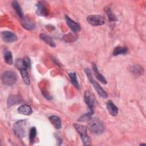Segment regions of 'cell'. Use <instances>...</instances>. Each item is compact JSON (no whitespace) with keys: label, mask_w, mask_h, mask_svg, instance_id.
<instances>
[{"label":"cell","mask_w":146,"mask_h":146,"mask_svg":"<svg viewBox=\"0 0 146 146\" xmlns=\"http://www.w3.org/2000/svg\"><path fill=\"white\" fill-rule=\"evenodd\" d=\"M88 128L92 133L100 135L104 131L105 127L103 123L99 118L91 117L88 120Z\"/></svg>","instance_id":"6da1fadb"},{"label":"cell","mask_w":146,"mask_h":146,"mask_svg":"<svg viewBox=\"0 0 146 146\" xmlns=\"http://www.w3.org/2000/svg\"><path fill=\"white\" fill-rule=\"evenodd\" d=\"M28 126L27 120H19L14 123L13 131L17 137L19 138L25 137L27 135Z\"/></svg>","instance_id":"7a4b0ae2"},{"label":"cell","mask_w":146,"mask_h":146,"mask_svg":"<svg viewBox=\"0 0 146 146\" xmlns=\"http://www.w3.org/2000/svg\"><path fill=\"white\" fill-rule=\"evenodd\" d=\"M87 76V78L88 80L90 81V83L92 84L93 86V87L98 93V94L101 96L103 98H107V93L106 92V91L100 86V84L94 80L92 75L91 74V71L89 68H86L84 70Z\"/></svg>","instance_id":"3957f363"},{"label":"cell","mask_w":146,"mask_h":146,"mask_svg":"<svg viewBox=\"0 0 146 146\" xmlns=\"http://www.w3.org/2000/svg\"><path fill=\"white\" fill-rule=\"evenodd\" d=\"M74 126L78 133L79 134L81 140L84 145H87L90 144V139L87 135V128L83 125L78 123H75Z\"/></svg>","instance_id":"277c9868"},{"label":"cell","mask_w":146,"mask_h":146,"mask_svg":"<svg viewBox=\"0 0 146 146\" xmlns=\"http://www.w3.org/2000/svg\"><path fill=\"white\" fill-rule=\"evenodd\" d=\"M2 83L6 86H11L15 83L17 80L16 73L11 70L5 71L2 75L1 78Z\"/></svg>","instance_id":"5b68a950"},{"label":"cell","mask_w":146,"mask_h":146,"mask_svg":"<svg viewBox=\"0 0 146 146\" xmlns=\"http://www.w3.org/2000/svg\"><path fill=\"white\" fill-rule=\"evenodd\" d=\"M36 14L40 17H46L49 14V7L47 2L38 1L36 3Z\"/></svg>","instance_id":"8992f818"},{"label":"cell","mask_w":146,"mask_h":146,"mask_svg":"<svg viewBox=\"0 0 146 146\" xmlns=\"http://www.w3.org/2000/svg\"><path fill=\"white\" fill-rule=\"evenodd\" d=\"M15 66L18 68V69L19 70L21 75L22 76V79L24 81L25 83L27 86L30 85V78L27 71V68L23 65L22 59H17L15 62Z\"/></svg>","instance_id":"52a82bcc"},{"label":"cell","mask_w":146,"mask_h":146,"mask_svg":"<svg viewBox=\"0 0 146 146\" xmlns=\"http://www.w3.org/2000/svg\"><path fill=\"white\" fill-rule=\"evenodd\" d=\"M84 100L89 108V111L94 112V107L96 104V98L94 95L89 91H86L84 92Z\"/></svg>","instance_id":"ba28073f"},{"label":"cell","mask_w":146,"mask_h":146,"mask_svg":"<svg viewBox=\"0 0 146 146\" xmlns=\"http://www.w3.org/2000/svg\"><path fill=\"white\" fill-rule=\"evenodd\" d=\"M87 21L93 26H101L104 24V18L100 15H90L87 17Z\"/></svg>","instance_id":"9c48e42d"},{"label":"cell","mask_w":146,"mask_h":146,"mask_svg":"<svg viewBox=\"0 0 146 146\" xmlns=\"http://www.w3.org/2000/svg\"><path fill=\"white\" fill-rule=\"evenodd\" d=\"M1 35L2 40L6 43L14 42L18 39L17 36L14 33L9 31H2L1 34Z\"/></svg>","instance_id":"30bf717a"},{"label":"cell","mask_w":146,"mask_h":146,"mask_svg":"<svg viewBox=\"0 0 146 146\" xmlns=\"http://www.w3.org/2000/svg\"><path fill=\"white\" fill-rule=\"evenodd\" d=\"M64 18H65V21L67 23V25L72 31L75 33H77L80 30V27L77 22L71 19L70 17H69L66 15H65Z\"/></svg>","instance_id":"8fae6325"},{"label":"cell","mask_w":146,"mask_h":146,"mask_svg":"<svg viewBox=\"0 0 146 146\" xmlns=\"http://www.w3.org/2000/svg\"><path fill=\"white\" fill-rule=\"evenodd\" d=\"M22 101V98L19 95H10L7 100V106L8 108L11 107L17 104L20 103Z\"/></svg>","instance_id":"7c38bea8"},{"label":"cell","mask_w":146,"mask_h":146,"mask_svg":"<svg viewBox=\"0 0 146 146\" xmlns=\"http://www.w3.org/2000/svg\"><path fill=\"white\" fill-rule=\"evenodd\" d=\"M129 71L132 74L136 76H140L144 73V69L143 66L138 64L131 66L129 67Z\"/></svg>","instance_id":"4fadbf2b"},{"label":"cell","mask_w":146,"mask_h":146,"mask_svg":"<svg viewBox=\"0 0 146 146\" xmlns=\"http://www.w3.org/2000/svg\"><path fill=\"white\" fill-rule=\"evenodd\" d=\"M21 25L23 28L28 30H33L35 27V23L32 22L29 18L24 17L22 19H21Z\"/></svg>","instance_id":"5bb4252c"},{"label":"cell","mask_w":146,"mask_h":146,"mask_svg":"<svg viewBox=\"0 0 146 146\" xmlns=\"http://www.w3.org/2000/svg\"><path fill=\"white\" fill-rule=\"evenodd\" d=\"M106 107L109 113L111 115L115 116L118 114V108L112 102V100H110L107 101V102L106 103Z\"/></svg>","instance_id":"9a60e30c"},{"label":"cell","mask_w":146,"mask_h":146,"mask_svg":"<svg viewBox=\"0 0 146 146\" xmlns=\"http://www.w3.org/2000/svg\"><path fill=\"white\" fill-rule=\"evenodd\" d=\"M92 70H93V71L94 72V74H95L96 79L99 81H100L102 83H103L104 84H107V82L105 77L99 71L96 64L94 63H92Z\"/></svg>","instance_id":"2e32d148"},{"label":"cell","mask_w":146,"mask_h":146,"mask_svg":"<svg viewBox=\"0 0 146 146\" xmlns=\"http://www.w3.org/2000/svg\"><path fill=\"white\" fill-rule=\"evenodd\" d=\"M18 112L20 114L24 115H30L33 113V110L31 107L27 104L20 106L18 108Z\"/></svg>","instance_id":"e0dca14e"},{"label":"cell","mask_w":146,"mask_h":146,"mask_svg":"<svg viewBox=\"0 0 146 146\" xmlns=\"http://www.w3.org/2000/svg\"><path fill=\"white\" fill-rule=\"evenodd\" d=\"M39 37L41 40H42L44 43H46L47 44H48L50 47H55L56 44L55 42H54L52 38L49 35L44 33H41L39 35Z\"/></svg>","instance_id":"ac0fdd59"},{"label":"cell","mask_w":146,"mask_h":146,"mask_svg":"<svg viewBox=\"0 0 146 146\" xmlns=\"http://www.w3.org/2000/svg\"><path fill=\"white\" fill-rule=\"evenodd\" d=\"M48 119L55 128L60 129L62 128V121L60 119L58 116L52 115L48 117Z\"/></svg>","instance_id":"d6986e66"},{"label":"cell","mask_w":146,"mask_h":146,"mask_svg":"<svg viewBox=\"0 0 146 146\" xmlns=\"http://www.w3.org/2000/svg\"><path fill=\"white\" fill-rule=\"evenodd\" d=\"M11 6L14 10H15V11L16 12V13L17 14V15H18V17L21 19H22L25 16L23 15V11L19 3L17 1H14L11 2Z\"/></svg>","instance_id":"ffe728a7"},{"label":"cell","mask_w":146,"mask_h":146,"mask_svg":"<svg viewBox=\"0 0 146 146\" xmlns=\"http://www.w3.org/2000/svg\"><path fill=\"white\" fill-rule=\"evenodd\" d=\"M104 11L106 13V15L108 18V20L111 22H116L117 21V19L115 15L113 14L111 9L109 6H106L104 8Z\"/></svg>","instance_id":"44dd1931"},{"label":"cell","mask_w":146,"mask_h":146,"mask_svg":"<svg viewBox=\"0 0 146 146\" xmlns=\"http://www.w3.org/2000/svg\"><path fill=\"white\" fill-rule=\"evenodd\" d=\"M128 52V48L125 47H121V46H117L114 48L112 55L113 56H117L119 55H124Z\"/></svg>","instance_id":"7402d4cb"},{"label":"cell","mask_w":146,"mask_h":146,"mask_svg":"<svg viewBox=\"0 0 146 146\" xmlns=\"http://www.w3.org/2000/svg\"><path fill=\"white\" fill-rule=\"evenodd\" d=\"M68 76L70 79V81L72 83V84L77 89L79 90L80 88V86L78 83V81L77 80V77H76V74L75 72H70L68 73Z\"/></svg>","instance_id":"603a6c76"},{"label":"cell","mask_w":146,"mask_h":146,"mask_svg":"<svg viewBox=\"0 0 146 146\" xmlns=\"http://www.w3.org/2000/svg\"><path fill=\"white\" fill-rule=\"evenodd\" d=\"M3 58L5 62L8 64H12L13 60V56L12 54L10 51H5L3 54Z\"/></svg>","instance_id":"cb8c5ba5"},{"label":"cell","mask_w":146,"mask_h":146,"mask_svg":"<svg viewBox=\"0 0 146 146\" xmlns=\"http://www.w3.org/2000/svg\"><path fill=\"white\" fill-rule=\"evenodd\" d=\"M36 136V129L35 127H33L30 128L29 132V140L31 144H33Z\"/></svg>","instance_id":"d4e9b609"},{"label":"cell","mask_w":146,"mask_h":146,"mask_svg":"<svg viewBox=\"0 0 146 146\" xmlns=\"http://www.w3.org/2000/svg\"><path fill=\"white\" fill-rule=\"evenodd\" d=\"M94 114L93 112H91L90 111H88L87 113H84L78 119L79 121H88L92 116Z\"/></svg>","instance_id":"484cf974"},{"label":"cell","mask_w":146,"mask_h":146,"mask_svg":"<svg viewBox=\"0 0 146 146\" xmlns=\"http://www.w3.org/2000/svg\"><path fill=\"white\" fill-rule=\"evenodd\" d=\"M22 62L23 63L24 66L27 69L31 68V60L29 58V56H26L24 57V58L22 59Z\"/></svg>","instance_id":"4316f807"},{"label":"cell","mask_w":146,"mask_h":146,"mask_svg":"<svg viewBox=\"0 0 146 146\" xmlns=\"http://www.w3.org/2000/svg\"><path fill=\"white\" fill-rule=\"evenodd\" d=\"M42 94L43 95V96L46 98L47 99V100H51L52 99V96L48 93L45 90H42Z\"/></svg>","instance_id":"83f0119b"},{"label":"cell","mask_w":146,"mask_h":146,"mask_svg":"<svg viewBox=\"0 0 146 146\" xmlns=\"http://www.w3.org/2000/svg\"><path fill=\"white\" fill-rule=\"evenodd\" d=\"M55 137H56V140H57V142L58 143V145H60V144H61V143H62V140H61V139L58 136V135H55Z\"/></svg>","instance_id":"f1b7e54d"},{"label":"cell","mask_w":146,"mask_h":146,"mask_svg":"<svg viewBox=\"0 0 146 146\" xmlns=\"http://www.w3.org/2000/svg\"><path fill=\"white\" fill-rule=\"evenodd\" d=\"M52 60L54 61V62L55 63V64H56V65H58L59 67H60V63L56 59H55V58H52Z\"/></svg>","instance_id":"f546056e"},{"label":"cell","mask_w":146,"mask_h":146,"mask_svg":"<svg viewBox=\"0 0 146 146\" xmlns=\"http://www.w3.org/2000/svg\"><path fill=\"white\" fill-rule=\"evenodd\" d=\"M145 145V144H143V143H142V144H140V145Z\"/></svg>","instance_id":"4dcf8cb0"}]
</instances>
